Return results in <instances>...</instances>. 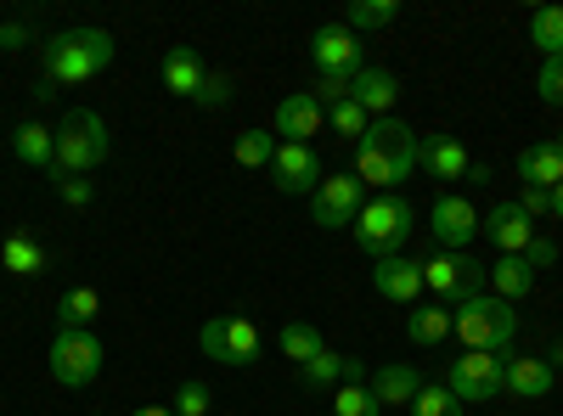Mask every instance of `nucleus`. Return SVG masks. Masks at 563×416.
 Masks as SVG:
<instances>
[{
  "instance_id": "1",
  "label": "nucleus",
  "mask_w": 563,
  "mask_h": 416,
  "mask_svg": "<svg viewBox=\"0 0 563 416\" xmlns=\"http://www.w3.org/2000/svg\"><path fill=\"white\" fill-rule=\"evenodd\" d=\"M411 169H417V130L400 119H372V130L355 142V180L389 192L411 180Z\"/></svg>"
},
{
  "instance_id": "2",
  "label": "nucleus",
  "mask_w": 563,
  "mask_h": 416,
  "mask_svg": "<svg viewBox=\"0 0 563 416\" xmlns=\"http://www.w3.org/2000/svg\"><path fill=\"white\" fill-rule=\"evenodd\" d=\"M45 85H90L113 63V34L108 29H63L45 40Z\"/></svg>"
},
{
  "instance_id": "3",
  "label": "nucleus",
  "mask_w": 563,
  "mask_h": 416,
  "mask_svg": "<svg viewBox=\"0 0 563 416\" xmlns=\"http://www.w3.org/2000/svg\"><path fill=\"white\" fill-rule=\"evenodd\" d=\"M451 333L462 338V349H479V355H507L512 338H519V315H512L507 299L479 293V299H462L451 310Z\"/></svg>"
},
{
  "instance_id": "4",
  "label": "nucleus",
  "mask_w": 563,
  "mask_h": 416,
  "mask_svg": "<svg viewBox=\"0 0 563 416\" xmlns=\"http://www.w3.org/2000/svg\"><path fill=\"white\" fill-rule=\"evenodd\" d=\"M350 231H355V243H361L372 259H395V254L406 248V237L417 231V209H411L406 198H395V192L366 198Z\"/></svg>"
},
{
  "instance_id": "5",
  "label": "nucleus",
  "mask_w": 563,
  "mask_h": 416,
  "mask_svg": "<svg viewBox=\"0 0 563 416\" xmlns=\"http://www.w3.org/2000/svg\"><path fill=\"white\" fill-rule=\"evenodd\" d=\"M108 153H113V142H108V124H102V113H90V108H74L63 124H57V164H52V180L63 175H90V169H102L108 164Z\"/></svg>"
},
{
  "instance_id": "6",
  "label": "nucleus",
  "mask_w": 563,
  "mask_h": 416,
  "mask_svg": "<svg viewBox=\"0 0 563 416\" xmlns=\"http://www.w3.org/2000/svg\"><path fill=\"white\" fill-rule=\"evenodd\" d=\"M198 349L220 366H254L260 360V327L249 315H214V321H203Z\"/></svg>"
},
{
  "instance_id": "7",
  "label": "nucleus",
  "mask_w": 563,
  "mask_h": 416,
  "mask_svg": "<svg viewBox=\"0 0 563 416\" xmlns=\"http://www.w3.org/2000/svg\"><path fill=\"white\" fill-rule=\"evenodd\" d=\"M445 389H451L462 405L496 400V394H507V360H501V355H479V349H467L462 360H451Z\"/></svg>"
},
{
  "instance_id": "8",
  "label": "nucleus",
  "mask_w": 563,
  "mask_h": 416,
  "mask_svg": "<svg viewBox=\"0 0 563 416\" xmlns=\"http://www.w3.org/2000/svg\"><path fill=\"white\" fill-rule=\"evenodd\" d=\"M102 338L97 333H57L52 338V378L63 389H85L102 378Z\"/></svg>"
},
{
  "instance_id": "9",
  "label": "nucleus",
  "mask_w": 563,
  "mask_h": 416,
  "mask_svg": "<svg viewBox=\"0 0 563 416\" xmlns=\"http://www.w3.org/2000/svg\"><path fill=\"white\" fill-rule=\"evenodd\" d=\"M485 270H490V265L467 259V254H445V248H440L429 265H422V288H434L440 299L462 304V299H479V288H485Z\"/></svg>"
},
{
  "instance_id": "10",
  "label": "nucleus",
  "mask_w": 563,
  "mask_h": 416,
  "mask_svg": "<svg viewBox=\"0 0 563 416\" xmlns=\"http://www.w3.org/2000/svg\"><path fill=\"white\" fill-rule=\"evenodd\" d=\"M271 180H276V192H310L316 198V187L327 180V169H321V158H316V147H299V142H276V158H271Z\"/></svg>"
},
{
  "instance_id": "11",
  "label": "nucleus",
  "mask_w": 563,
  "mask_h": 416,
  "mask_svg": "<svg viewBox=\"0 0 563 416\" xmlns=\"http://www.w3.org/2000/svg\"><path fill=\"white\" fill-rule=\"evenodd\" d=\"M310 203H316V225L339 231V225H355V214H361V203H366V187H361L355 175H327Z\"/></svg>"
},
{
  "instance_id": "12",
  "label": "nucleus",
  "mask_w": 563,
  "mask_h": 416,
  "mask_svg": "<svg viewBox=\"0 0 563 416\" xmlns=\"http://www.w3.org/2000/svg\"><path fill=\"white\" fill-rule=\"evenodd\" d=\"M429 225H434V237H440L445 254H467V243L479 237V209L467 198H440L429 209Z\"/></svg>"
},
{
  "instance_id": "13",
  "label": "nucleus",
  "mask_w": 563,
  "mask_h": 416,
  "mask_svg": "<svg viewBox=\"0 0 563 416\" xmlns=\"http://www.w3.org/2000/svg\"><path fill=\"white\" fill-rule=\"evenodd\" d=\"M310 52H316V74H361L366 63H361V40L344 29V23H327V29H316V40H310Z\"/></svg>"
},
{
  "instance_id": "14",
  "label": "nucleus",
  "mask_w": 563,
  "mask_h": 416,
  "mask_svg": "<svg viewBox=\"0 0 563 416\" xmlns=\"http://www.w3.org/2000/svg\"><path fill=\"white\" fill-rule=\"evenodd\" d=\"M321 124H327V108L310 97V90H294V97L276 102V135L282 142L310 147V135H321Z\"/></svg>"
},
{
  "instance_id": "15",
  "label": "nucleus",
  "mask_w": 563,
  "mask_h": 416,
  "mask_svg": "<svg viewBox=\"0 0 563 416\" xmlns=\"http://www.w3.org/2000/svg\"><path fill=\"white\" fill-rule=\"evenodd\" d=\"M479 231L501 248V254H525L530 243H536V220L519 209V203H501V209H490L485 220H479Z\"/></svg>"
},
{
  "instance_id": "16",
  "label": "nucleus",
  "mask_w": 563,
  "mask_h": 416,
  "mask_svg": "<svg viewBox=\"0 0 563 416\" xmlns=\"http://www.w3.org/2000/svg\"><path fill=\"white\" fill-rule=\"evenodd\" d=\"M372 288H378L389 304H417V293H422V265L417 259H378L372 265Z\"/></svg>"
},
{
  "instance_id": "17",
  "label": "nucleus",
  "mask_w": 563,
  "mask_h": 416,
  "mask_svg": "<svg viewBox=\"0 0 563 416\" xmlns=\"http://www.w3.org/2000/svg\"><path fill=\"white\" fill-rule=\"evenodd\" d=\"M350 97H355L372 119H389V108L400 102V79H395L389 68H361V74L350 79Z\"/></svg>"
},
{
  "instance_id": "18",
  "label": "nucleus",
  "mask_w": 563,
  "mask_h": 416,
  "mask_svg": "<svg viewBox=\"0 0 563 416\" xmlns=\"http://www.w3.org/2000/svg\"><path fill=\"white\" fill-rule=\"evenodd\" d=\"M417 164L429 169L434 180H462L467 169V147L456 142V135H429V142H417Z\"/></svg>"
},
{
  "instance_id": "19",
  "label": "nucleus",
  "mask_w": 563,
  "mask_h": 416,
  "mask_svg": "<svg viewBox=\"0 0 563 416\" xmlns=\"http://www.w3.org/2000/svg\"><path fill=\"white\" fill-rule=\"evenodd\" d=\"M507 394L547 400L552 394V360H541V355H507Z\"/></svg>"
},
{
  "instance_id": "20",
  "label": "nucleus",
  "mask_w": 563,
  "mask_h": 416,
  "mask_svg": "<svg viewBox=\"0 0 563 416\" xmlns=\"http://www.w3.org/2000/svg\"><path fill=\"white\" fill-rule=\"evenodd\" d=\"M203 79H209V68H203V57L192 52V45H175V52L164 57V90L169 97H192L198 102Z\"/></svg>"
},
{
  "instance_id": "21",
  "label": "nucleus",
  "mask_w": 563,
  "mask_h": 416,
  "mask_svg": "<svg viewBox=\"0 0 563 416\" xmlns=\"http://www.w3.org/2000/svg\"><path fill=\"white\" fill-rule=\"evenodd\" d=\"M485 282L496 288V299H507V304H519L530 288H536V270H530V259L525 254H501L490 270H485Z\"/></svg>"
},
{
  "instance_id": "22",
  "label": "nucleus",
  "mask_w": 563,
  "mask_h": 416,
  "mask_svg": "<svg viewBox=\"0 0 563 416\" xmlns=\"http://www.w3.org/2000/svg\"><path fill=\"white\" fill-rule=\"evenodd\" d=\"M366 389H372V400L389 411V405H411L417 389H422V378L411 372V366H378V372L366 378Z\"/></svg>"
},
{
  "instance_id": "23",
  "label": "nucleus",
  "mask_w": 563,
  "mask_h": 416,
  "mask_svg": "<svg viewBox=\"0 0 563 416\" xmlns=\"http://www.w3.org/2000/svg\"><path fill=\"white\" fill-rule=\"evenodd\" d=\"M12 153H18L23 164H34V169L52 175V164H57V130H45V124H18V130H12Z\"/></svg>"
},
{
  "instance_id": "24",
  "label": "nucleus",
  "mask_w": 563,
  "mask_h": 416,
  "mask_svg": "<svg viewBox=\"0 0 563 416\" xmlns=\"http://www.w3.org/2000/svg\"><path fill=\"white\" fill-rule=\"evenodd\" d=\"M519 180H525V187H541V192H552L558 180H563V153H558L552 142H541V147H525V153H519Z\"/></svg>"
},
{
  "instance_id": "25",
  "label": "nucleus",
  "mask_w": 563,
  "mask_h": 416,
  "mask_svg": "<svg viewBox=\"0 0 563 416\" xmlns=\"http://www.w3.org/2000/svg\"><path fill=\"white\" fill-rule=\"evenodd\" d=\"M102 315V293L97 288H74L57 304V333H90V321Z\"/></svg>"
},
{
  "instance_id": "26",
  "label": "nucleus",
  "mask_w": 563,
  "mask_h": 416,
  "mask_svg": "<svg viewBox=\"0 0 563 416\" xmlns=\"http://www.w3.org/2000/svg\"><path fill=\"white\" fill-rule=\"evenodd\" d=\"M0 259H7L12 276H40V270H52V254H45L29 231H18V237H7V248H0Z\"/></svg>"
},
{
  "instance_id": "27",
  "label": "nucleus",
  "mask_w": 563,
  "mask_h": 416,
  "mask_svg": "<svg viewBox=\"0 0 563 416\" xmlns=\"http://www.w3.org/2000/svg\"><path fill=\"white\" fill-rule=\"evenodd\" d=\"M406 338L422 344V349L445 344V338H451V310H445V304H417V315L406 321Z\"/></svg>"
},
{
  "instance_id": "28",
  "label": "nucleus",
  "mask_w": 563,
  "mask_h": 416,
  "mask_svg": "<svg viewBox=\"0 0 563 416\" xmlns=\"http://www.w3.org/2000/svg\"><path fill=\"white\" fill-rule=\"evenodd\" d=\"M282 360H294V366H305V360H316L327 344H321V333L310 327V321H288V327H282Z\"/></svg>"
},
{
  "instance_id": "29",
  "label": "nucleus",
  "mask_w": 563,
  "mask_h": 416,
  "mask_svg": "<svg viewBox=\"0 0 563 416\" xmlns=\"http://www.w3.org/2000/svg\"><path fill=\"white\" fill-rule=\"evenodd\" d=\"M530 40L541 45V57H563V7H536L530 12Z\"/></svg>"
},
{
  "instance_id": "30",
  "label": "nucleus",
  "mask_w": 563,
  "mask_h": 416,
  "mask_svg": "<svg viewBox=\"0 0 563 416\" xmlns=\"http://www.w3.org/2000/svg\"><path fill=\"white\" fill-rule=\"evenodd\" d=\"M406 411H411V416H462V400H456L445 383H422Z\"/></svg>"
},
{
  "instance_id": "31",
  "label": "nucleus",
  "mask_w": 563,
  "mask_h": 416,
  "mask_svg": "<svg viewBox=\"0 0 563 416\" xmlns=\"http://www.w3.org/2000/svg\"><path fill=\"white\" fill-rule=\"evenodd\" d=\"M327 124H333V135H350V142H361V135L372 130V113H366L355 97H344V102L327 108Z\"/></svg>"
},
{
  "instance_id": "32",
  "label": "nucleus",
  "mask_w": 563,
  "mask_h": 416,
  "mask_svg": "<svg viewBox=\"0 0 563 416\" xmlns=\"http://www.w3.org/2000/svg\"><path fill=\"white\" fill-rule=\"evenodd\" d=\"M395 18H400V0H355L344 29H350V34H355V29H389Z\"/></svg>"
},
{
  "instance_id": "33",
  "label": "nucleus",
  "mask_w": 563,
  "mask_h": 416,
  "mask_svg": "<svg viewBox=\"0 0 563 416\" xmlns=\"http://www.w3.org/2000/svg\"><path fill=\"white\" fill-rule=\"evenodd\" d=\"M271 158H276V135L271 130H243L238 135V164L243 169H271Z\"/></svg>"
},
{
  "instance_id": "34",
  "label": "nucleus",
  "mask_w": 563,
  "mask_h": 416,
  "mask_svg": "<svg viewBox=\"0 0 563 416\" xmlns=\"http://www.w3.org/2000/svg\"><path fill=\"white\" fill-rule=\"evenodd\" d=\"M333 416H384V405L372 400L366 383H344V389L333 394Z\"/></svg>"
},
{
  "instance_id": "35",
  "label": "nucleus",
  "mask_w": 563,
  "mask_h": 416,
  "mask_svg": "<svg viewBox=\"0 0 563 416\" xmlns=\"http://www.w3.org/2000/svg\"><path fill=\"white\" fill-rule=\"evenodd\" d=\"M175 416H209V389L203 383H180L175 389Z\"/></svg>"
},
{
  "instance_id": "36",
  "label": "nucleus",
  "mask_w": 563,
  "mask_h": 416,
  "mask_svg": "<svg viewBox=\"0 0 563 416\" xmlns=\"http://www.w3.org/2000/svg\"><path fill=\"white\" fill-rule=\"evenodd\" d=\"M536 90L547 102H563V57H547L541 63V79H536Z\"/></svg>"
},
{
  "instance_id": "37",
  "label": "nucleus",
  "mask_w": 563,
  "mask_h": 416,
  "mask_svg": "<svg viewBox=\"0 0 563 416\" xmlns=\"http://www.w3.org/2000/svg\"><path fill=\"white\" fill-rule=\"evenodd\" d=\"M57 198H63L68 209H85V203H90V180H85V175H68V180H57Z\"/></svg>"
},
{
  "instance_id": "38",
  "label": "nucleus",
  "mask_w": 563,
  "mask_h": 416,
  "mask_svg": "<svg viewBox=\"0 0 563 416\" xmlns=\"http://www.w3.org/2000/svg\"><path fill=\"white\" fill-rule=\"evenodd\" d=\"M525 259H530V270L541 276V270H552V265H558V243H552V237H536V243L525 248Z\"/></svg>"
},
{
  "instance_id": "39",
  "label": "nucleus",
  "mask_w": 563,
  "mask_h": 416,
  "mask_svg": "<svg viewBox=\"0 0 563 416\" xmlns=\"http://www.w3.org/2000/svg\"><path fill=\"white\" fill-rule=\"evenodd\" d=\"M225 97H231V79H225V74H209L203 90H198V102H203V108H220Z\"/></svg>"
},
{
  "instance_id": "40",
  "label": "nucleus",
  "mask_w": 563,
  "mask_h": 416,
  "mask_svg": "<svg viewBox=\"0 0 563 416\" xmlns=\"http://www.w3.org/2000/svg\"><path fill=\"white\" fill-rule=\"evenodd\" d=\"M512 203H519L530 220H536V214H552V192H541V187H525V192L512 198Z\"/></svg>"
},
{
  "instance_id": "41",
  "label": "nucleus",
  "mask_w": 563,
  "mask_h": 416,
  "mask_svg": "<svg viewBox=\"0 0 563 416\" xmlns=\"http://www.w3.org/2000/svg\"><path fill=\"white\" fill-rule=\"evenodd\" d=\"M29 45V23H0V52H23Z\"/></svg>"
},
{
  "instance_id": "42",
  "label": "nucleus",
  "mask_w": 563,
  "mask_h": 416,
  "mask_svg": "<svg viewBox=\"0 0 563 416\" xmlns=\"http://www.w3.org/2000/svg\"><path fill=\"white\" fill-rule=\"evenodd\" d=\"M130 416H175L169 405H141V411H130Z\"/></svg>"
},
{
  "instance_id": "43",
  "label": "nucleus",
  "mask_w": 563,
  "mask_h": 416,
  "mask_svg": "<svg viewBox=\"0 0 563 416\" xmlns=\"http://www.w3.org/2000/svg\"><path fill=\"white\" fill-rule=\"evenodd\" d=\"M552 214L563 220V180H558V187H552Z\"/></svg>"
},
{
  "instance_id": "44",
  "label": "nucleus",
  "mask_w": 563,
  "mask_h": 416,
  "mask_svg": "<svg viewBox=\"0 0 563 416\" xmlns=\"http://www.w3.org/2000/svg\"><path fill=\"white\" fill-rule=\"evenodd\" d=\"M552 147H558V153H563V135H558V142H552Z\"/></svg>"
},
{
  "instance_id": "45",
  "label": "nucleus",
  "mask_w": 563,
  "mask_h": 416,
  "mask_svg": "<svg viewBox=\"0 0 563 416\" xmlns=\"http://www.w3.org/2000/svg\"><path fill=\"white\" fill-rule=\"evenodd\" d=\"M558 360H563V349H558Z\"/></svg>"
}]
</instances>
